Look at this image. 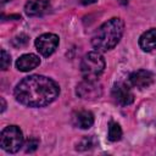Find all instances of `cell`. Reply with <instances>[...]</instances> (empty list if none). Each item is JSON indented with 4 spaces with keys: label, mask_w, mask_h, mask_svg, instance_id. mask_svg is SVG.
<instances>
[{
    "label": "cell",
    "mask_w": 156,
    "mask_h": 156,
    "mask_svg": "<svg viewBox=\"0 0 156 156\" xmlns=\"http://www.w3.org/2000/svg\"><path fill=\"white\" fill-rule=\"evenodd\" d=\"M73 123L82 129H88L93 126L94 123V116L90 111L87 110H82L79 112H77L73 117Z\"/></svg>",
    "instance_id": "7c38bea8"
},
{
    "label": "cell",
    "mask_w": 156,
    "mask_h": 156,
    "mask_svg": "<svg viewBox=\"0 0 156 156\" xmlns=\"http://www.w3.org/2000/svg\"><path fill=\"white\" fill-rule=\"evenodd\" d=\"M107 138L108 140L111 141H117L122 138V129L119 127L118 123L111 121L110 124H108V134H107Z\"/></svg>",
    "instance_id": "4fadbf2b"
},
{
    "label": "cell",
    "mask_w": 156,
    "mask_h": 156,
    "mask_svg": "<svg viewBox=\"0 0 156 156\" xmlns=\"http://www.w3.org/2000/svg\"><path fill=\"white\" fill-rule=\"evenodd\" d=\"M1 105H2V107H1V112H4L5 111V108H6V104H5V100L1 98Z\"/></svg>",
    "instance_id": "d6986e66"
},
{
    "label": "cell",
    "mask_w": 156,
    "mask_h": 156,
    "mask_svg": "<svg viewBox=\"0 0 156 156\" xmlns=\"http://www.w3.org/2000/svg\"><path fill=\"white\" fill-rule=\"evenodd\" d=\"M129 80L136 88H147L154 83V74L146 69H138L130 73Z\"/></svg>",
    "instance_id": "ba28073f"
},
{
    "label": "cell",
    "mask_w": 156,
    "mask_h": 156,
    "mask_svg": "<svg viewBox=\"0 0 156 156\" xmlns=\"http://www.w3.org/2000/svg\"><path fill=\"white\" fill-rule=\"evenodd\" d=\"M76 93L84 100H95L102 95V85L98 79H84L77 85Z\"/></svg>",
    "instance_id": "5b68a950"
},
{
    "label": "cell",
    "mask_w": 156,
    "mask_h": 156,
    "mask_svg": "<svg viewBox=\"0 0 156 156\" xmlns=\"http://www.w3.org/2000/svg\"><path fill=\"white\" fill-rule=\"evenodd\" d=\"M79 1H80V4H83V5H90V4L96 2L98 0H79Z\"/></svg>",
    "instance_id": "ac0fdd59"
},
{
    "label": "cell",
    "mask_w": 156,
    "mask_h": 156,
    "mask_svg": "<svg viewBox=\"0 0 156 156\" xmlns=\"http://www.w3.org/2000/svg\"><path fill=\"white\" fill-rule=\"evenodd\" d=\"M112 98L121 106H128L134 101V94L132 93L130 88L123 82H118L113 85Z\"/></svg>",
    "instance_id": "52a82bcc"
},
{
    "label": "cell",
    "mask_w": 156,
    "mask_h": 156,
    "mask_svg": "<svg viewBox=\"0 0 156 156\" xmlns=\"http://www.w3.org/2000/svg\"><path fill=\"white\" fill-rule=\"evenodd\" d=\"M105 69V58L98 51L84 55L80 62V72L84 79H98Z\"/></svg>",
    "instance_id": "3957f363"
},
{
    "label": "cell",
    "mask_w": 156,
    "mask_h": 156,
    "mask_svg": "<svg viewBox=\"0 0 156 156\" xmlns=\"http://www.w3.org/2000/svg\"><path fill=\"white\" fill-rule=\"evenodd\" d=\"M26 152H33L37 150V147L39 146V140L35 138H29L26 141Z\"/></svg>",
    "instance_id": "2e32d148"
},
{
    "label": "cell",
    "mask_w": 156,
    "mask_h": 156,
    "mask_svg": "<svg viewBox=\"0 0 156 156\" xmlns=\"http://www.w3.org/2000/svg\"><path fill=\"white\" fill-rule=\"evenodd\" d=\"M60 94L58 84L49 77L33 74L23 78L15 88V98L28 107H43Z\"/></svg>",
    "instance_id": "6da1fadb"
},
{
    "label": "cell",
    "mask_w": 156,
    "mask_h": 156,
    "mask_svg": "<svg viewBox=\"0 0 156 156\" xmlns=\"http://www.w3.org/2000/svg\"><path fill=\"white\" fill-rule=\"evenodd\" d=\"M27 43H28V37L26 34H20L12 39V45L16 48H22L27 45Z\"/></svg>",
    "instance_id": "9a60e30c"
},
{
    "label": "cell",
    "mask_w": 156,
    "mask_h": 156,
    "mask_svg": "<svg viewBox=\"0 0 156 156\" xmlns=\"http://www.w3.org/2000/svg\"><path fill=\"white\" fill-rule=\"evenodd\" d=\"M124 30V22L113 17L102 23L94 33L91 38V45L98 51H107L113 49L121 40Z\"/></svg>",
    "instance_id": "7a4b0ae2"
},
{
    "label": "cell",
    "mask_w": 156,
    "mask_h": 156,
    "mask_svg": "<svg viewBox=\"0 0 156 156\" xmlns=\"http://www.w3.org/2000/svg\"><path fill=\"white\" fill-rule=\"evenodd\" d=\"M23 145V134L17 126H9L1 130L0 146L10 154L17 152Z\"/></svg>",
    "instance_id": "277c9868"
},
{
    "label": "cell",
    "mask_w": 156,
    "mask_h": 156,
    "mask_svg": "<svg viewBox=\"0 0 156 156\" xmlns=\"http://www.w3.org/2000/svg\"><path fill=\"white\" fill-rule=\"evenodd\" d=\"M128 1H129V0H119V2H121V4H123V5H126Z\"/></svg>",
    "instance_id": "ffe728a7"
},
{
    "label": "cell",
    "mask_w": 156,
    "mask_h": 156,
    "mask_svg": "<svg viewBox=\"0 0 156 156\" xmlns=\"http://www.w3.org/2000/svg\"><path fill=\"white\" fill-rule=\"evenodd\" d=\"M139 46L144 51H151L156 49V28H151L140 35Z\"/></svg>",
    "instance_id": "8fae6325"
},
{
    "label": "cell",
    "mask_w": 156,
    "mask_h": 156,
    "mask_svg": "<svg viewBox=\"0 0 156 156\" xmlns=\"http://www.w3.org/2000/svg\"><path fill=\"white\" fill-rule=\"evenodd\" d=\"M93 145H94V144H93L91 138L85 136V138H83V139L79 141V144L77 145V150H87V149H90Z\"/></svg>",
    "instance_id": "e0dca14e"
},
{
    "label": "cell",
    "mask_w": 156,
    "mask_h": 156,
    "mask_svg": "<svg viewBox=\"0 0 156 156\" xmlns=\"http://www.w3.org/2000/svg\"><path fill=\"white\" fill-rule=\"evenodd\" d=\"M6 1H10V0H1V2H6Z\"/></svg>",
    "instance_id": "44dd1931"
},
{
    "label": "cell",
    "mask_w": 156,
    "mask_h": 156,
    "mask_svg": "<svg viewBox=\"0 0 156 156\" xmlns=\"http://www.w3.org/2000/svg\"><path fill=\"white\" fill-rule=\"evenodd\" d=\"M10 63H11V56H10V54L5 49H2L1 50V69L2 71H6L10 67Z\"/></svg>",
    "instance_id": "5bb4252c"
},
{
    "label": "cell",
    "mask_w": 156,
    "mask_h": 156,
    "mask_svg": "<svg viewBox=\"0 0 156 156\" xmlns=\"http://www.w3.org/2000/svg\"><path fill=\"white\" fill-rule=\"evenodd\" d=\"M40 65V58L34 54H26L22 55L16 61V68L21 72H28L34 69Z\"/></svg>",
    "instance_id": "30bf717a"
},
{
    "label": "cell",
    "mask_w": 156,
    "mask_h": 156,
    "mask_svg": "<svg viewBox=\"0 0 156 156\" xmlns=\"http://www.w3.org/2000/svg\"><path fill=\"white\" fill-rule=\"evenodd\" d=\"M50 9L49 0H29L24 5V12L28 16H41Z\"/></svg>",
    "instance_id": "9c48e42d"
},
{
    "label": "cell",
    "mask_w": 156,
    "mask_h": 156,
    "mask_svg": "<svg viewBox=\"0 0 156 156\" xmlns=\"http://www.w3.org/2000/svg\"><path fill=\"white\" fill-rule=\"evenodd\" d=\"M58 46V37L52 33H45L35 39V48L43 56H50Z\"/></svg>",
    "instance_id": "8992f818"
}]
</instances>
